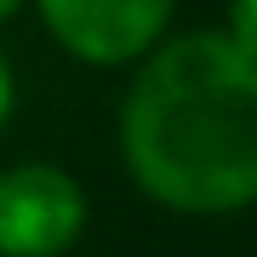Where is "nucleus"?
Here are the masks:
<instances>
[{"label": "nucleus", "mask_w": 257, "mask_h": 257, "mask_svg": "<svg viewBox=\"0 0 257 257\" xmlns=\"http://www.w3.org/2000/svg\"><path fill=\"white\" fill-rule=\"evenodd\" d=\"M132 177L172 211L217 217L257 200V57L234 35H183L132 80L120 120Z\"/></svg>", "instance_id": "obj_1"}, {"label": "nucleus", "mask_w": 257, "mask_h": 257, "mask_svg": "<svg viewBox=\"0 0 257 257\" xmlns=\"http://www.w3.org/2000/svg\"><path fill=\"white\" fill-rule=\"evenodd\" d=\"M86 223V194L57 166L0 172V257H57Z\"/></svg>", "instance_id": "obj_2"}, {"label": "nucleus", "mask_w": 257, "mask_h": 257, "mask_svg": "<svg viewBox=\"0 0 257 257\" xmlns=\"http://www.w3.org/2000/svg\"><path fill=\"white\" fill-rule=\"evenodd\" d=\"M46 29L86 63H132L166 29L172 0H40Z\"/></svg>", "instance_id": "obj_3"}, {"label": "nucleus", "mask_w": 257, "mask_h": 257, "mask_svg": "<svg viewBox=\"0 0 257 257\" xmlns=\"http://www.w3.org/2000/svg\"><path fill=\"white\" fill-rule=\"evenodd\" d=\"M229 23H234L229 35L257 57V0H229Z\"/></svg>", "instance_id": "obj_4"}, {"label": "nucleus", "mask_w": 257, "mask_h": 257, "mask_svg": "<svg viewBox=\"0 0 257 257\" xmlns=\"http://www.w3.org/2000/svg\"><path fill=\"white\" fill-rule=\"evenodd\" d=\"M6 109H12V74H6V57H0V120H6Z\"/></svg>", "instance_id": "obj_5"}, {"label": "nucleus", "mask_w": 257, "mask_h": 257, "mask_svg": "<svg viewBox=\"0 0 257 257\" xmlns=\"http://www.w3.org/2000/svg\"><path fill=\"white\" fill-rule=\"evenodd\" d=\"M6 12H18V0H0V18H6Z\"/></svg>", "instance_id": "obj_6"}]
</instances>
